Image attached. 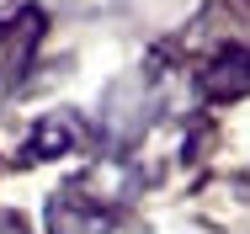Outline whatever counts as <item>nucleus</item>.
<instances>
[{
    "instance_id": "f257e3e1",
    "label": "nucleus",
    "mask_w": 250,
    "mask_h": 234,
    "mask_svg": "<svg viewBox=\"0 0 250 234\" xmlns=\"http://www.w3.org/2000/svg\"><path fill=\"white\" fill-rule=\"evenodd\" d=\"M38 38H43V11L38 5H21L11 21H0V80H16L32 64Z\"/></svg>"
},
{
    "instance_id": "f03ea898",
    "label": "nucleus",
    "mask_w": 250,
    "mask_h": 234,
    "mask_svg": "<svg viewBox=\"0 0 250 234\" xmlns=\"http://www.w3.org/2000/svg\"><path fill=\"white\" fill-rule=\"evenodd\" d=\"M202 91L213 96V101H240V96H250V53L245 48L218 53L208 64V75H202Z\"/></svg>"
},
{
    "instance_id": "7ed1b4c3",
    "label": "nucleus",
    "mask_w": 250,
    "mask_h": 234,
    "mask_svg": "<svg viewBox=\"0 0 250 234\" xmlns=\"http://www.w3.org/2000/svg\"><path fill=\"white\" fill-rule=\"evenodd\" d=\"M75 144H85V128H80L75 112H53V117H43V123L32 128V154H38V160L69 154Z\"/></svg>"
},
{
    "instance_id": "20e7f679",
    "label": "nucleus",
    "mask_w": 250,
    "mask_h": 234,
    "mask_svg": "<svg viewBox=\"0 0 250 234\" xmlns=\"http://www.w3.org/2000/svg\"><path fill=\"white\" fill-rule=\"evenodd\" d=\"M96 224V208L85 202V191H59L48 202V229L53 234H91Z\"/></svg>"
},
{
    "instance_id": "39448f33",
    "label": "nucleus",
    "mask_w": 250,
    "mask_h": 234,
    "mask_svg": "<svg viewBox=\"0 0 250 234\" xmlns=\"http://www.w3.org/2000/svg\"><path fill=\"white\" fill-rule=\"evenodd\" d=\"M0 234H21V224H16V218H5V224H0Z\"/></svg>"
}]
</instances>
